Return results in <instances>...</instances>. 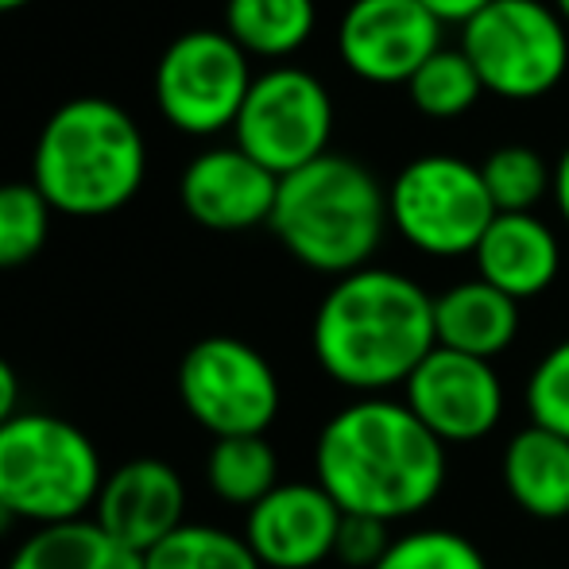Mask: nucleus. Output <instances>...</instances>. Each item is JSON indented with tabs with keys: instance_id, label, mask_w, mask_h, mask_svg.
Instances as JSON below:
<instances>
[{
	"instance_id": "obj_30",
	"label": "nucleus",
	"mask_w": 569,
	"mask_h": 569,
	"mask_svg": "<svg viewBox=\"0 0 569 569\" xmlns=\"http://www.w3.org/2000/svg\"><path fill=\"white\" fill-rule=\"evenodd\" d=\"M16 415H20V376H16V368L0 357V427L12 422Z\"/></svg>"
},
{
	"instance_id": "obj_16",
	"label": "nucleus",
	"mask_w": 569,
	"mask_h": 569,
	"mask_svg": "<svg viewBox=\"0 0 569 569\" xmlns=\"http://www.w3.org/2000/svg\"><path fill=\"white\" fill-rule=\"evenodd\" d=\"M477 276L516 302L542 295L562 271V240L539 213H496L480 237Z\"/></svg>"
},
{
	"instance_id": "obj_26",
	"label": "nucleus",
	"mask_w": 569,
	"mask_h": 569,
	"mask_svg": "<svg viewBox=\"0 0 569 569\" xmlns=\"http://www.w3.org/2000/svg\"><path fill=\"white\" fill-rule=\"evenodd\" d=\"M376 569H488V562L465 535L427 527L391 542Z\"/></svg>"
},
{
	"instance_id": "obj_2",
	"label": "nucleus",
	"mask_w": 569,
	"mask_h": 569,
	"mask_svg": "<svg viewBox=\"0 0 569 569\" xmlns=\"http://www.w3.org/2000/svg\"><path fill=\"white\" fill-rule=\"evenodd\" d=\"M310 345L333 383L360 396L407 383L438 349L435 295L396 268L349 271L333 279L315 310Z\"/></svg>"
},
{
	"instance_id": "obj_14",
	"label": "nucleus",
	"mask_w": 569,
	"mask_h": 569,
	"mask_svg": "<svg viewBox=\"0 0 569 569\" xmlns=\"http://www.w3.org/2000/svg\"><path fill=\"white\" fill-rule=\"evenodd\" d=\"M341 516L318 480H291L248 508L244 542L263 569H315L333 558Z\"/></svg>"
},
{
	"instance_id": "obj_27",
	"label": "nucleus",
	"mask_w": 569,
	"mask_h": 569,
	"mask_svg": "<svg viewBox=\"0 0 569 569\" xmlns=\"http://www.w3.org/2000/svg\"><path fill=\"white\" fill-rule=\"evenodd\" d=\"M527 415L535 427L569 438V338L542 352L527 376Z\"/></svg>"
},
{
	"instance_id": "obj_17",
	"label": "nucleus",
	"mask_w": 569,
	"mask_h": 569,
	"mask_svg": "<svg viewBox=\"0 0 569 569\" xmlns=\"http://www.w3.org/2000/svg\"><path fill=\"white\" fill-rule=\"evenodd\" d=\"M519 333V302L485 279H461L435 295V338L442 349L496 360Z\"/></svg>"
},
{
	"instance_id": "obj_21",
	"label": "nucleus",
	"mask_w": 569,
	"mask_h": 569,
	"mask_svg": "<svg viewBox=\"0 0 569 569\" xmlns=\"http://www.w3.org/2000/svg\"><path fill=\"white\" fill-rule=\"evenodd\" d=\"M206 485L221 503L248 511L279 488V457L263 435L213 438L206 453Z\"/></svg>"
},
{
	"instance_id": "obj_29",
	"label": "nucleus",
	"mask_w": 569,
	"mask_h": 569,
	"mask_svg": "<svg viewBox=\"0 0 569 569\" xmlns=\"http://www.w3.org/2000/svg\"><path fill=\"white\" fill-rule=\"evenodd\" d=\"M422 8H427L430 16H435L438 23H457V28H465V23L472 20V16L480 12L485 4H492V0H419Z\"/></svg>"
},
{
	"instance_id": "obj_15",
	"label": "nucleus",
	"mask_w": 569,
	"mask_h": 569,
	"mask_svg": "<svg viewBox=\"0 0 569 569\" xmlns=\"http://www.w3.org/2000/svg\"><path fill=\"white\" fill-rule=\"evenodd\" d=\"M276 194L279 174L256 163L237 143L194 156L179 179L182 210L213 232H244L268 226L271 210H276Z\"/></svg>"
},
{
	"instance_id": "obj_19",
	"label": "nucleus",
	"mask_w": 569,
	"mask_h": 569,
	"mask_svg": "<svg viewBox=\"0 0 569 569\" xmlns=\"http://www.w3.org/2000/svg\"><path fill=\"white\" fill-rule=\"evenodd\" d=\"M4 569H143V558L109 539L93 519L36 527Z\"/></svg>"
},
{
	"instance_id": "obj_6",
	"label": "nucleus",
	"mask_w": 569,
	"mask_h": 569,
	"mask_svg": "<svg viewBox=\"0 0 569 569\" xmlns=\"http://www.w3.org/2000/svg\"><path fill=\"white\" fill-rule=\"evenodd\" d=\"M457 47L500 101L547 98L569 70V28L550 0H492L465 23Z\"/></svg>"
},
{
	"instance_id": "obj_25",
	"label": "nucleus",
	"mask_w": 569,
	"mask_h": 569,
	"mask_svg": "<svg viewBox=\"0 0 569 569\" xmlns=\"http://www.w3.org/2000/svg\"><path fill=\"white\" fill-rule=\"evenodd\" d=\"M51 213L36 182H0V271L23 268L43 252Z\"/></svg>"
},
{
	"instance_id": "obj_3",
	"label": "nucleus",
	"mask_w": 569,
	"mask_h": 569,
	"mask_svg": "<svg viewBox=\"0 0 569 569\" xmlns=\"http://www.w3.org/2000/svg\"><path fill=\"white\" fill-rule=\"evenodd\" d=\"M268 229L302 268L341 279L380 252L391 229L388 187L360 159L330 151L279 179Z\"/></svg>"
},
{
	"instance_id": "obj_11",
	"label": "nucleus",
	"mask_w": 569,
	"mask_h": 569,
	"mask_svg": "<svg viewBox=\"0 0 569 569\" xmlns=\"http://www.w3.org/2000/svg\"><path fill=\"white\" fill-rule=\"evenodd\" d=\"M442 31L419 0H349L338 20V54L360 82L407 86L446 47Z\"/></svg>"
},
{
	"instance_id": "obj_13",
	"label": "nucleus",
	"mask_w": 569,
	"mask_h": 569,
	"mask_svg": "<svg viewBox=\"0 0 569 569\" xmlns=\"http://www.w3.org/2000/svg\"><path fill=\"white\" fill-rule=\"evenodd\" d=\"M90 519L113 542L143 558L187 523V485L163 457H132L106 472Z\"/></svg>"
},
{
	"instance_id": "obj_28",
	"label": "nucleus",
	"mask_w": 569,
	"mask_h": 569,
	"mask_svg": "<svg viewBox=\"0 0 569 569\" xmlns=\"http://www.w3.org/2000/svg\"><path fill=\"white\" fill-rule=\"evenodd\" d=\"M388 523L372 516H341L338 542H333V558L349 569H376L380 558L388 555Z\"/></svg>"
},
{
	"instance_id": "obj_7",
	"label": "nucleus",
	"mask_w": 569,
	"mask_h": 569,
	"mask_svg": "<svg viewBox=\"0 0 569 569\" xmlns=\"http://www.w3.org/2000/svg\"><path fill=\"white\" fill-rule=\"evenodd\" d=\"M391 229L422 256H472L496 218L480 163L450 151H430L396 171L388 182Z\"/></svg>"
},
{
	"instance_id": "obj_34",
	"label": "nucleus",
	"mask_w": 569,
	"mask_h": 569,
	"mask_svg": "<svg viewBox=\"0 0 569 569\" xmlns=\"http://www.w3.org/2000/svg\"><path fill=\"white\" fill-rule=\"evenodd\" d=\"M31 4V0H0V12H16V8Z\"/></svg>"
},
{
	"instance_id": "obj_4",
	"label": "nucleus",
	"mask_w": 569,
	"mask_h": 569,
	"mask_svg": "<svg viewBox=\"0 0 569 569\" xmlns=\"http://www.w3.org/2000/svg\"><path fill=\"white\" fill-rule=\"evenodd\" d=\"M148 171L140 124L106 98H74L47 117L31 182L54 213L109 218L136 198Z\"/></svg>"
},
{
	"instance_id": "obj_32",
	"label": "nucleus",
	"mask_w": 569,
	"mask_h": 569,
	"mask_svg": "<svg viewBox=\"0 0 569 569\" xmlns=\"http://www.w3.org/2000/svg\"><path fill=\"white\" fill-rule=\"evenodd\" d=\"M16 523H20V519H16L12 511L4 508V503H0V535H8V531H12Z\"/></svg>"
},
{
	"instance_id": "obj_10",
	"label": "nucleus",
	"mask_w": 569,
	"mask_h": 569,
	"mask_svg": "<svg viewBox=\"0 0 569 569\" xmlns=\"http://www.w3.org/2000/svg\"><path fill=\"white\" fill-rule=\"evenodd\" d=\"M248 54L226 28L182 31L156 67V106L171 128L187 136H213L232 128L252 90Z\"/></svg>"
},
{
	"instance_id": "obj_5",
	"label": "nucleus",
	"mask_w": 569,
	"mask_h": 569,
	"mask_svg": "<svg viewBox=\"0 0 569 569\" xmlns=\"http://www.w3.org/2000/svg\"><path fill=\"white\" fill-rule=\"evenodd\" d=\"M106 472L93 438L62 415L20 411L0 427V503L20 523L90 519Z\"/></svg>"
},
{
	"instance_id": "obj_33",
	"label": "nucleus",
	"mask_w": 569,
	"mask_h": 569,
	"mask_svg": "<svg viewBox=\"0 0 569 569\" xmlns=\"http://www.w3.org/2000/svg\"><path fill=\"white\" fill-rule=\"evenodd\" d=\"M550 4H555V12L562 16V23L569 28V0H550Z\"/></svg>"
},
{
	"instance_id": "obj_8",
	"label": "nucleus",
	"mask_w": 569,
	"mask_h": 569,
	"mask_svg": "<svg viewBox=\"0 0 569 569\" xmlns=\"http://www.w3.org/2000/svg\"><path fill=\"white\" fill-rule=\"evenodd\" d=\"M174 388L190 419L213 438L268 435L283 403L271 360L229 333L190 345L179 360Z\"/></svg>"
},
{
	"instance_id": "obj_23",
	"label": "nucleus",
	"mask_w": 569,
	"mask_h": 569,
	"mask_svg": "<svg viewBox=\"0 0 569 569\" xmlns=\"http://www.w3.org/2000/svg\"><path fill=\"white\" fill-rule=\"evenodd\" d=\"M488 198L496 213H535L542 198L555 190V167L531 143H500L480 163Z\"/></svg>"
},
{
	"instance_id": "obj_31",
	"label": "nucleus",
	"mask_w": 569,
	"mask_h": 569,
	"mask_svg": "<svg viewBox=\"0 0 569 569\" xmlns=\"http://www.w3.org/2000/svg\"><path fill=\"white\" fill-rule=\"evenodd\" d=\"M550 198H555L558 213L569 226V143L562 148V156L555 159V190H550Z\"/></svg>"
},
{
	"instance_id": "obj_22",
	"label": "nucleus",
	"mask_w": 569,
	"mask_h": 569,
	"mask_svg": "<svg viewBox=\"0 0 569 569\" xmlns=\"http://www.w3.org/2000/svg\"><path fill=\"white\" fill-rule=\"evenodd\" d=\"M407 98L427 120H457L485 98V86L461 47H442L411 74Z\"/></svg>"
},
{
	"instance_id": "obj_24",
	"label": "nucleus",
	"mask_w": 569,
	"mask_h": 569,
	"mask_svg": "<svg viewBox=\"0 0 569 569\" xmlns=\"http://www.w3.org/2000/svg\"><path fill=\"white\" fill-rule=\"evenodd\" d=\"M143 569H263L244 535H232L226 527L182 523L167 535L159 547L143 555Z\"/></svg>"
},
{
	"instance_id": "obj_9",
	"label": "nucleus",
	"mask_w": 569,
	"mask_h": 569,
	"mask_svg": "<svg viewBox=\"0 0 569 569\" xmlns=\"http://www.w3.org/2000/svg\"><path fill=\"white\" fill-rule=\"evenodd\" d=\"M237 148L271 174H291L330 156L333 98L318 74L302 67H271L252 78L240 117L232 124Z\"/></svg>"
},
{
	"instance_id": "obj_12",
	"label": "nucleus",
	"mask_w": 569,
	"mask_h": 569,
	"mask_svg": "<svg viewBox=\"0 0 569 569\" xmlns=\"http://www.w3.org/2000/svg\"><path fill=\"white\" fill-rule=\"evenodd\" d=\"M407 407L442 446H465L492 435L503 415V383L492 360L465 357L438 345L411 372Z\"/></svg>"
},
{
	"instance_id": "obj_1",
	"label": "nucleus",
	"mask_w": 569,
	"mask_h": 569,
	"mask_svg": "<svg viewBox=\"0 0 569 569\" xmlns=\"http://www.w3.org/2000/svg\"><path fill=\"white\" fill-rule=\"evenodd\" d=\"M315 472L345 516L396 523L438 500L446 488V446L407 403L360 396L322 427Z\"/></svg>"
},
{
	"instance_id": "obj_18",
	"label": "nucleus",
	"mask_w": 569,
	"mask_h": 569,
	"mask_svg": "<svg viewBox=\"0 0 569 569\" xmlns=\"http://www.w3.org/2000/svg\"><path fill=\"white\" fill-rule=\"evenodd\" d=\"M503 485L511 500L535 519L569 516V438L523 427L503 450Z\"/></svg>"
},
{
	"instance_id": "obj_20",
	"label": "nucleus",
	"mask_w": 569,
	"mask_h": 569,
	"mask_svg": "<svg viewBox=\"0 0 569 569\" xmlns=\"http://www.w3.org/2000/svg\"><path fill=\"white\" fill-rule=\"evenodd\" d=\"M318 23L315 0H226V31L248 59H287Z\"/></svg>"
}]
</instances>
